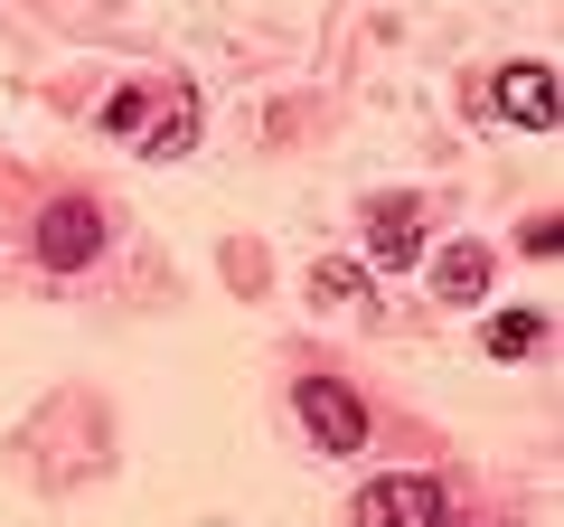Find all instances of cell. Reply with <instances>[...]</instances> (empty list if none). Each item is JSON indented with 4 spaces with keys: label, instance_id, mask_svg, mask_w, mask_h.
Masks as SVG:
<instances>
[{
    "label": "cell",
    "instance_id": "1",
    "mask_svg": "<svg viewBox=\"0 0 564 527\" xmlns=\"http://www.w3.org/2000/svg\"><path fill=\"white\" fill-rule=\"evenodd\" d=\"M95 122L113 132V142H132L141 161H180V151L198 142V95H188L180 76H151V85H113V95L95 104Z\"/></svg>",
    "mask_w": 564,
    "mask_h": 527
},
{
    "label": "cell",
    "instance_id": "2",
    "mask_svg": "<svg viewBox=\"0 0 564 527\" xmlns=\"http://www.w3.org/2000/svg\"><path fill=\"white\" fill-rule=\"evenodd\" d=\"M348 527H452V499H443L433 471H386V481L358 490Z\"/></svg>",
    "mask_w": 564,
    "mask_h": 527
},
{
    "label": "cell",
    "instance_id": "3",
    "mask_svg": "<svg viewBox=\"0 0 564 527\" xmlns=\"http://www.w3.org/2000/svg\"><path fill=\"white\" fill-rule=\"evenodd\" d=\"M39 264L47 273H85V264L104 255V207L95 198H57V207H39Z\"/></svg>",
    "mask_w": 564,
    "mask_h": 527
},
{
    "label": "cell",
    "instance_id": "4",
    "mask_svg": "<svg viewBox=\"0 0 564 527\" xmlns=\"http://www.w3.org/2000/svg\"><path fill=\"white\" fill-rule=\"evenodd\" d=\"M292 406H302L311 443L339 452V462L367 443V406H358V386H339V377H302V386H292Z\"/></svg>",
    "mask_w": 564,
    "mask_h": 527
},
{
    "label": "cell",
    "instance_id": "5",
    "mask_svg": "<svg viewBox=\"0 0 564 527\" xmlns=\"http://www.w3.org/2000/svg\"><path fill=\"white\" fill-rule=\"evenodd\" d=\"M489 114H508L518 132H555V66H536V57L499 66L489 76Z\"/></svg>",
    "mask_w": 564,
    "mask_h": 527
},
{
    "label": "cell",
    "instance_id": "6",
    "mask_svg": "<svg viewBox=\"0 0 564 527\" xmlns=\"http://www.w3.org/2000/svg\"><path fill=\"white\" fill-rule=\"evenodd\" d=\"M489 273H499V264H489V245H443V255H433V292H443L452 311H480L489 302Z\"/></svg>",
    "mask_w": 564,
    "mask_h": 527
},
{
    "label": "cell",
    "instance_id": "7",
    "mask_svg": "<svg viewBox=\"0 0 564 527\" xmlns=\"http://www.w3.org/2000/svg\"><path fill=\"white\" fill-rule=\"evenodd\" d=\"M367 255L377 264H414L423 255V198H377L367 207Z\"/></svg>",
    "mask_w": 564,
    "mask_h": 527
},
{
    "label": "cell",
    "instance_id": "8",
    "mask_svg": "<svg viewBox=\"0 0 564 527\" xmlns=\"http://www.w3.org/2000/svg\"><path fill=\"white\" fill-rule=\"evenodd\" d=\"M311 302L321 311H377V283H367L358 264H321V273H311Z\"/></svg>",
    "mask_w": 564,
    "mask_h": 527
},
{
    "label": "cell",
    "instance_id": "9",
    "mask_svg": "<svg viewBox=\"0 0 564 527\" xmlns=\"http://www.w3.org/2000/svg\"><path fill=\"white\" fill-rule=\"evenodd\" d=\"M536 340H545L536 311H489V321H480V348H489V358H527Z\"/></svg>",
    "mask_w": 564,
    "mask_h": 527
},
{
    "label": "cell",
    "instance_id": "10",
    "mask_svg": "<svg viewBox=\"0 0 564 527\" xmlns=\"http://www.w3.org/2000/svg\"><path fill=\"white\" fill-rule=\"evenodd\" d=\"M518 245H527V255L545 264V255H555V245H564V226H555V217H527V236H518Z\"/></svg>",
    "mask_w": 564,
    "mask_h": 527
},
{
    "label": "cell",
    "instance_id": "11",
    "mask_svg": "<svg viewBox=\"0 0 564 527\" xmlns=\"http://www.w3.org/2000/svg\"><path fill=\"white\" fill-rule=\"evenodd\" d=\"M480 527H499V518H480Z\"/></svg>",
    "mask_w": 564,
    "mask_h": 527
}]
</instances>
